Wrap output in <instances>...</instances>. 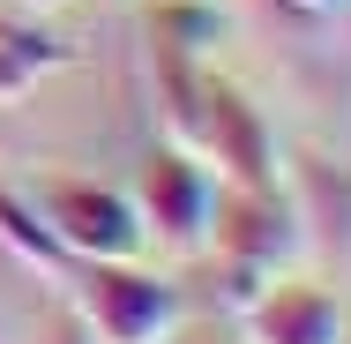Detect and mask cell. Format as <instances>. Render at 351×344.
Listing matches in <instances>:
<instances>
[{
    "label": "cell",
    "mask_w": 351,
    "mask_h": 344,
    "mask_svg": "<svg viewBox=\"0 0 351 344\" xmlns=\"http://www.w3.org/2000/svg\"><path fill=\"white\" fill-rule=\"evenodd\" d=\"M299 209L284 187H232V203L210 209V240H217V262H224V299L232 307H254L277 270L291 262L299 247Z\"/></svg>",
    "instance_id": "obj_1"
},
{
    "label": "cell",
    "mask_w": 351,
    "mask_h": 344,
    "mask_svg": "<svg viewBox=\"0 0 351 344\" xmlns=\"http://www.w3.org/2000/svg\"><path fill=\"white\" fill-rule=\"evenodd\" d=\"M68 284L90 344H165L180 330V284L142 270L135 255L128 262H75Z\"/></svg>",
    "instance_id": "obj_2"
},
{
    "label": "cell",
    "mask_w": 351,
    "mask_h": 344,
    "mask_svg": "<svg viewBox=\"0 0 351 344\" xmlns=\"http://www.w3.org/2000/svg\"><path fill=\"white\" fill-rule=\"evenodd\" d=\"M135 217H142V240L172 247V255H202L210 247V209H217V180L210 165L187 150V142H157L135 172Z\"/></svg>",
    "instance_id": "obj_3"
},
{
    "label": "cell",
    "mask_w": 351,
    "mask_h": 344,
    "mask_svg": "<svg viewBox=\"0 0 351 344\" xmlns=\"http://www.w3.org/2000/svg\"><path fill=\"white\" fill-rule=\"evenodd\" d=\"M30 209L45 217V232L68 247V262H128L142 255V217L120 187L97 180H38Z\"/></svg>",
    "instance_id": "obj_4"
},
{
    "label": "cell",
    "mask_w": 351,
    "mask_h": 344,
    "mask_svg": "<svg viewBox=\"0 0 351 344\" xmlns=\"http://www.w3.org/2000/svg\"><path fill=\"white\" fill-rule=\"evenodd\" d=\"M195 150L217 157V172L232 187H277V135L262 120V105L232 82H202V113H195Z\"/></svg>",
    "instance_id": "obj_5"
},
{
    "label": "cell",
    "mask_w": 351,
    "mask_h": 344,
    "mask_svg": "<svg viewBox=\"0 0 351 344\" xmlns=\"http://www.w3.org/2000/svg\"><path fill=\"white\" fill-rule=\"evenodd\" d=\"M247 337L254 344H344V314L322 284H269L247 307Z\"/></svg>",
    "instance_id": "obj_6"
},
{
    "label": "cell",
    "mask_w": 351,
    "mask_h": 344,
    "mask_svg": "<svg viewBox=\"0 0 351 344\" xmlns=\"http://www.w3.org/2000/svg\"><path fill=\"white\" fill-rule=\"evenodd\" d=\"M68 68V45L45 30V23H30V15H0V105H15V98H30L45 75Z\"/></svg>",
    "instance_id": "obj_7"
},
{
    "label": "cell",
    "mask_w": 351,
    "mask_h": 344,
    "mask_svg": "<svg viewBox=\"0 0 351 344\" xmlns=\"http://www.w3.org/2000/svg\"><path fill=\"white\" fill-rule=\"evenodd\" d=\"M0 240H8L23 262H38V270H60V277L75 270L68 247H60V240L45 232V217L30 209V195H15V187H0Z\"/></svg>",
    "instance_id": "obj_8"
},
{
    "label": "cell",
    "mask_w": 351,
    "mask_h": 344,
    "mask_svg": "<svg viewBox=\"0 0 351 344\" xmlns=\"http://www.w3.org/2000/svg\"><path fill=\"white\" fill-rule=\"evenodd\" d=\"M277 15H291L299 30H322V23H337V15H351V0H269Z\"/></svg>",
    "instance_id": "obj_9"
},
{
    "label": "cell",
    "mask_w": 351,
    "mask_h": 344,
    "mask_svg": "<svg viewBox=\"0 0 351 344\" xmlns=\"http://www.w3.org/2000/svg\"><path fill=\"white\" fill-rule=\"evenodd\" d=\"M45 344H90V330L75 322V330H60V337H45Z\"/></svg>",
    "instance_id": "obj_10"
},
{
    "label": "cell",
    "mask_w": 351,
    "mask_h": 344,
    "mask_svg": "<svg viewBox=\"0 0 351 344\" xmlns=\"http://www.w3.org/2000/svg\"><path fill=\"white\" fill-rule=\"evenodd\" d=\"M23 8H53V0H23Z\"/></svg>",
    "instance_id": "obj_11"
},
{
    "label": "cell",
    "mask_w": 351,
    "mask_h": 344,
    "mask_svg": "<svg viewBox=\"0 0 351 344\" xmlns=\"http://www.w3.org/2000/svg\"><path fill=\"white\" fill-rule=\"evenodd\" d=\"M187 344H217V337H187Z\"/></svg>",
    "instance_id": "obj_12"
},
{
    "label": "cell",
    "mask_w": 351,
    "mask_h": 344,
    "mask_svg": "<svg viewBox=\"0 0 351 344\" xmlns=\"http://www.w3.org/2000/svg\"><path fill=\"white\" fill-rule=\"evenodd\" d=\"M344 344H351V330H344Z\"/></svg>",
    "instance_id": "obj_13"
}]
</instances>
